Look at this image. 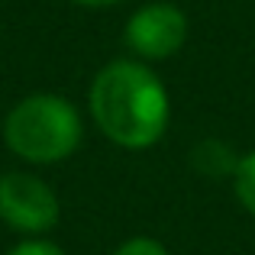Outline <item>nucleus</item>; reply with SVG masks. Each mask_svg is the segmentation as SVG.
<instances>
[{"label":"nucleus","instance_id":"obj_1","mask_svg":"<svg viewBox=\"0 0 255 255\" xmlns=\"http://www.w3.org/2000/svg\"><path fill=\"white\" fill-rule=\"evenodd\" d=\"M91 117L120 149H152L168 129L171 100L162 78L136 58H117L94 75Z\"/></svg>","mask_w":255,"mask_h":255},{"label":"nucleus","instance_id":"obj_8","mask_svg":"<svg viewBox=\"0 0 255 255\" xmlns=\"http://www.w3.org/2000/svg\"><path fill=\"white\" fill-rule=\"evenodd\" d=\"M81 6H91V10H100V6H113V3H123V0H75Z\"/></svg>","mask_w":255,"mask_h":255},{"label":"nucleus","instance_id":"obj_6","mask_svg":"<svg viewBox=\"0 0 255 255\" xmlns=\"http://www.w3.org/2000/svg\"><path fill=\"white\" fill-rule=\"evenodd\" d=\"M113 255H168L158 239H149V236H136V239H126Z\"/></svg>","mask_w":255,"mask_h":255},{"label":"nucleus","instance_id":"obj_4","mask_svg":"<svg viewBox=\"0 0 255 255\" xmlns=\"http://www.w3.org/2000/svg\"><path fill=\"white\" fill-rule=\"evenodd\" d=\"M123 39L129 52L142 62H165L187 42V16L181 6L168 3V0L145 3L126 19Z\"/></svg>","mask_w":255,"mask_h":255},{"label":"nucleus","instance_id":"obj_5","mask_svg":"<svg viewBox=\"0 0 255 255\" xmlns=\"http://www.w3.org/2000/svg\"><path fill=\"white\" fill-rule=\"evenodd\" d=\"M233 187H236L239 204L255 217V149L239 158L236 171H233Z\"/></svg>","mask_w":255,"mask_h":255},{"label":"nucleus","instance_id":"obj_2","mask_svg":"<svg viewBox=\"0 0 255 255\" xmlns=\"http://www.w3.org/2000/svg\"><path fill=\"white\" fill-rule=\"evenodd\" d=\"M84 126L81 113L62 94H29L3 120V139L32 165H55L75 155Z\"/></svg>","mask_w":255,"mask_h":255},{"label":"nucleus","instance_id":"obj_7","mask_svg":"<svg viewBox=\"0 0 255 255\" xmlns=\"http://www.w3.org/2000/svg\"><path fill=\"white\" fill-rule=\"evenodd\" d=\"M6 255H65L62 249H58L55 243H49V239H36V236H29V239H23L19 246H13Z\"/></svg>","mask_w":255,"mask_h":255},{"label":"nucleus","instance_id":"obj_3","mask_svg":"<svg viewBox=\"0 0 255 255\" xmlns=\"http://www.w3.org/2000/svg\"><path fill=\"white\" fill-rule=\"evenodd\" d=\"M0 220L26 236H42L58 223V194L42 178L10 171L0 178Z\"/></svg>","mask_w":255,"mask_h":255}]
</instances>
